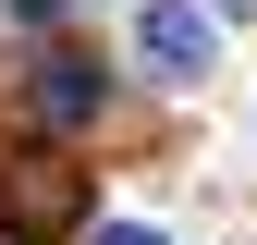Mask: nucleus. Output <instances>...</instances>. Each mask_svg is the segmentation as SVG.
I'll list each match as a JSON object with an SVG mask.
<instances>
[{"mask_svg": "<svg viewBox=\"0 0 257 245\" xmlns=\"http://www.w3.org/2000/svg\"><path fill=\"white\" fill-rule=\"evenodd\" d=\"M74 196H86L74 160H49V147H37V160H13V184H0V233H13V245H49L61 221H74Z\"/></svg>", "mask_w": 257, "mask_h": 245, "instance_id": "1", "label": "nucleus"}, {"mask_svg": "<svg viewBox=\"0 0 257 245\" xmlns=\"http://www.w3.org/2000/svg\"><path fill=\"white\" fill-rule=\"evenodd\" d=\"M135 37H147L159 74H208V61H220V25L196 13V0H147V25H135Z\"/></svg>", "mask_w": 257, "mask_h": 245, "instance_id": "2", "label": "nucleus"}, {"mask_svg": "<svg viewBox=\"0 0 257 245\" xmlns=\"http://www.w3.org/2000/svg\"><path fill=\"white\" fill-rule=\"evenodd\" d=\"M37 110L49 122H98V61H86V49H49L37 61Z\"/></svg>", "mask_w": 257, "mask_h": 245, "instance_id": "3", "label": "nucleus"}, {"mask_svg": "<svg viewBox=\"0 0 257 245\" xmlns=\"http://www.w3.org/2000/svg\"><path fill=\"white\" fill-rule=\"evenodd\" d=\"M98 245H159V233H147V221H98Z\"/></svg>", "mask_w": 257, "mask_h": 245, "instance_id": "4", "label": "nucleus"}]
</instances>
